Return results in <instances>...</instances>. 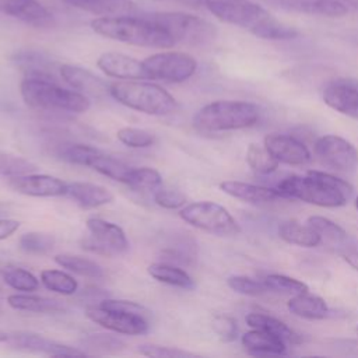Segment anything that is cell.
<instances>
[{
	"label": "cell",
	"instance_id": "cell-1",
	"mask_svg": "<svg viewBox=\"0 0 358 358\" xmlns=\"http://www.w3.org/2000/svg\"><path fill=\"white\" fill-rule=\"evenodd\" d=\"M203 3L220 21L241 27L257 38L288 41L299 35L294 27L274 18L264 7L252 0H203Z\"/></svg>",
	"mask_w": 358,
	"mask_h": 358
},
{
	"label": "cell",
	"instance_id": "cell-2",
	"mask_svg": "<svg viewBox=\"0 0 358 358\" xmlns=\"http://www.w3.org/2000/svg\"><path fill=\"white\" fill-rule=\"evenodd\" d=\"M91 28L103 38L134 46L165 49L176 45L171 35L150 17H99L91 21Z\"/></svg>",
	"mask_w": 358,
	"mask_h": 358
},
{
	"label": "cell",
	"instance_id": "cell-3",
	"mask_svg": "<svg viewBox=\"0 0 358 358\" xmlns=\"http://www.w3.org/2000/svg\"><path fill=\"white\" fill-rule=\"evenodd\" d=\"M20 92L24 102L41 110H57L83 113L91 106L90 99L76 91L60 87L55 80L25 77L21 81Z\"/></svg>",
	"mask_w": 358,
	"mask_h": 358
},
{
	"label": "cell",
	"instance_id": "cell-4",
	"mask_svg": "<svg viewBox=\"0 0 358 358\" xmlns=\"http://www.w3.org/2000/svg\"><path fill=\"white\" fill-rule=\"evenodd\" d=\"M110 96L119 103L152 116H166L176 110V99L162 87L147 83L123 80L109 85Z\"/></svg>",
	"mask_w": 358,
	"mask_h": 358
},
{
	"label": "cell",
	"instance_id": "cell-5",
	"mask_svg": "<svg viewBox=\"0 0 358 358\" xmlns=\"http://www.w3.org/2000/svg\"><path fill=\"white\" fill-rule=\"evenodd\" d=\"M259 108L246 101H214L197 110L193 124L201 131L239 130L256 124Z\"/></svg>",
	"mask_w": 358,
	"mask_h": 358
},
{
	"label": "cell",
	"instance_id": "cell-6",
	"mask_svg": "<svg viewBox=\"0 0 358 358\" xmlns=\"http://www.w3.org/2000/svg\"><path fill=\"white\" fill-rule=\"evenodd\" d=\"M162 27L175 43L203 46L214 41L217 31L208 21L182 11H162L147 15Z\"/></svg>",
	"mask_w": 358,
	"mask_h": 358
},
{
	"label": "cell",
	"instance_id": "cell-7",
	"mask_svg": "<svg viewBox=\"0 0 358 358\" xmlns=\"http://www.w3.org/2000/svg\"><path fill=\"white\" fill-rule=\"evenodd\" d=\"M277 189L288 199H298L320 207H340L348 200L344 193L309 172L306 176L292 175L282 179Z\"/></svg>",
	"mask_w": 358,
	"mask_h": 358
},
{
	"label": "cell",
	"instance_id": "cell-8",
	"mask_svg": "<svg viewBox=\"0 0 358 358\" xmlns=\"http://www.w3.org/2000/svg\"><path fill=\"white\" fill-rule=\"evenodd\" d=\"M179 217L201 231L217 236H234L241 232V227L229 211L214 201H196L183 206Z\"/></svg>",
	"mask_w": 358,
	"mask_h": 358
},
{
	"label": "cell",
	"instance_id": "cell-9",
	"mask_svg": "<svg viewBox=\"0 0 358 358\" xmlns=\"http://www.w3.org/2000/svg\"><path fill=\"white\" fill-rule=\"evenodd\" d=\"M62 159L81 166H88L113 180L126 183L133 166L105 151L87 144H66L59 150Z\"/></svg>",
	"mask_w": 358,
	"mask_h": 358
},
{
	"label": "cell",
	"instance_id": "cell-10",
	"mask_svg": "<svg viewBox=\"0 0 358 358\" xmlns=\"http://www.w3.org/2000/svg\"><path fill=\"white\" fill-rule=\"evenodd\" d=\"M85 227L90 236L81 241L83 249L108 257L123 255L129 250L126 234L117 224L91 217L85 221Z\"/></svg>",
	"mask_w": 358,
	"mask_h": 358
},
{
	"label": "cell",
	"instance_id": "cell-11",
	"mask_svg": "<svg viewBox=\"0 0 358 358\" xmlns=\"http://www.w3.org/2000/svg\"><path fill=\"white\" fill-rule=\"evenodd\" d=\"M148 78L165 83H183L197 70V62L185 52H161L143 60Z\"/></svg>",
	"mask_w": 358,
	"mask_h": 358
},
{
	"label": "cell",
	"instance_id": "cell-12",
	"mask_svg": "<svg viewBox=\"0 0 358 358\" xmlns=\"http://www.w3.org/2000/svg\"><path fill=\"white\" fill-rule=\"evenodd\" d=\"M316 157L336 171H351L358 165V150L345 138L326 134L315 143Z\"/></svg>",
	"mask_w": 358,
	"mask_h": 358
},
{
	"label": "cell",
	"instance_id": "cell-13",
	"mask_svg": "<svg viewBox=\"0 0 358 358\" xmlns=\"http://www.w3.org/2000/svg\"><path fill=\"white\" fill-rule=\"evenodd\" d=\"M85 315L94 323L119 334L141 336L148 331V320L138 315L109 310L101 306L87 308Z\"/></svg>",
	"mask_w": 358,
	"mask_h": 358
},
{
	"label": "cell",
	"instance_id": "cell-14",
	"mask_svg": "<svg viewBox=\"0 0 358 358\" xmlns=\"http://www.w3.org/2000/svg\"><path fill=\"white\" fill-rule=\"evenodd\" d=\"M8 186L21 194L31 197H57L67 194V182L43 173H24L8 176Z\"/></svg>",
	"mask_w": 358,
	"mask_h": 358
},
{
	"label": "cell",
	"instance_id": "cell-15",
	"mask_svg": "<svg viewBox=\"0 0 358 358\" xmlns=\"http://www.w3.org/2000/svg\"><path fill=\"white\" fill-rule=\"evenodd\" d=\"M10 344L22 351L56 355V357H73V355H87L84 350L77 347H70L67 344H62L53 340H49L41 334L31 331H18L8 337Z\"/></svg>",
	"mask_w": 358,
	"mask_h": 358
},
{
	"label": "cell",
	"instance_id": "cell-16",
	"mask_svg": "<svg viewBox=\"0 0 358 358\" xmlns=\"http://www.w3.org/2000/svg\"><path fill=\"white\" fill-rule=\"evenodd\" d=\"M264 147L278 162L282 164L303 165L310 161L308 147L289 134L270 133L264 137Z\"/></svg>",
	"mask_w": 358,
	"mask_h": 358
},
{
	"label": "cell",
	"instance_id": "cell-17",
	"mask_svg": "<svg viewBox=\"0 0 358 358\" xmlns=\"http://www.w3.org/2000/svg\"><path fill=\"white\" fill-rule=\"evenodd\" d=\"M96 66L106 76L120 80H144L148 78L143 62L119 52H105L98 60Z\"/></svg>",
	"mask_w": 358,
	"mask_h": 358
},
{
	"label": "cell",
	"instance_id": "cell-18",
	"mask_svg": "<svg viewBox=\"0 0 358 358\" xmlns=\"http://www.w3.org/2000/svg\"><path fill=\"white\" fill-rule=\"evenodd\" d=\"M274 8L295 11L309 15L338 18L347 14L348 8L338 0H262Z\"/></svg>",
	"mask_w": 358,
	"mask_h": 358
},
{
	"label": "cell",
	"instance_id": "cell-19",
	"mask_svg": "<svg viewBox=\"0 0 358 358\" xmlns=\"http://www.w3.org/2000/svg\"><path fill=\"white\" fill-rule=\"evenodd\" d=\"M0 11L36 28L53 24V15L38 0H0Z\"/></svg>",
	"mask_w": 358,
	"mask_h": 358
},
{
	"label": "cell",
	"instance_id": "cell-20",
	"mask_svg": "<svg viewBox=\"0 0 358 358\" xmlns=\"http://www.w3.org/2000/svg\"><path fill=\"white\" fill-rule=\"evenodd\" d=\"M323 101L341 115L358 119V85L347 80L330 83L323 90Z\"/></svg>",
	"mask_w": 358,
	"mask_h": 358
},
{
	"label": "cell",
	"instance_id": "cell-21",
	"mask_svg": "<svg viewBox=\"0 0 358 358\" xmlns=\"http://www.w3.org/2000/svg\"><path fill=\"white\" fill-rule=\"evenodd\" d=\"M60 77L76 91L84 94V95H92V96H103L110 95L109 94V85L106 81H103L101 77L95 76L88 69H84L81 66L76 64H62L59 69Z\"/></svg>",
	"mask_w": 358,
	"mask_h": 358
},
{
	"label": "cell",
	"instance_id": "cell-22",
	"mask_svg": "<svg viewBox=\"0 0 358 358\" xmlns=\"http://www.w3.org/2000/svg\"><path fill=\"white\" fill-rule=\"evenodd\" d=\"M220 189L228 196L250 204H267L288 199L278 189H270L241 180H224L220 183Z\"/></svg>",
	"mask_w": 358,
	"mask_h": 358
},
{
	"label": "cell",
	"instance_id": "cell-23",
	"mask_svg": "<svg viewBox=\"0 0 358 358\" xmlns=\"http://www.w3.org/2000/svg\"><path fill=\"white\" fill-rule=\"evenodd\" d=\"M67 196L83 208H96L113 201V193L96 183L70 182L67 183Z\"/></svg>",
	"mask_w": 358,
	"mask_h": 358
},
{
	"label": "cell",
	"instance_id": "cell-24",
	"mask_svg": "<svg viewBox=\"0 0 358 358\" xmlns=\"http://www.w3.org/2000/svg\"><path fill=\"white\" fill-rule=\"evenodd\" d=\"M66 4L101 17L134 15L137 7L131 0H63Z\"/></svg>",
	"mask_w": 358,
	"mask_h": 358
},
{
	"label": "cell",
	"instance_id": "cell-25",
	"mask_svg": "<svg viewBox=\"0 0 358 358\" xmlns=\"http://www.w3.org/2000/svg\"><path fill=\"white\" fill-rule=\"evenodd\" d=\"M242 345L253 355H281L285 354V341L267 331L252 329L242 336Z\"/></svg>",
	"mask_w": 358,
	"mask_h": 358
},
{
	"label": "cell",
	"instance_id": "cell-26",
	"mask_svg": "<svg viewBox=\"0 0 358 358\" xmlns=\"http://www.w3.org/2000/svg\"><path fill=\"white\" fill-rule=\"evenodd\" d=\"M287 308L291 313L295 316L303 317V319H323L329 313L327 303L323 298L306 292L295 294L288 302Z\"/></svg>",
	"mask_w": 358,
	"mask_h": 358
},
{
	"label": "cell",
	"instance_id": "cell-27",
	"mask_svg": "<svg viewBox=\"0 0 358 358\" xmlns=\"http://www.w3.org/2000/svg\"><path fill=\"white\" fill-rule=\"evenodd\" d=\"M7 303L15 310L35 312V313H62L66 310L63 303L57 299L45 298L29 294H13L8 295Z\"/></svg>",
	"mask_w": 358,
	"mask_h": 358
},
{
	"label": "cell",
	"instance_id": "cell-28",
	"mask_svg": "<svg viewBox=\"0 0 358 358\" xmlns=\"http://www.w3.org/2000/svg\"><path fill=\"white\" fill-rule=\"evenodd\" d=\"M278 235L282 241L291 245L302 248H315L322 243L319 234L306 225H302L296 221H284L278 225Z\"/></svg>",
	"mask_w": 358,
	"mask_h": 358
},
{
	"label": "cell",
	"instance_id": "cell-29",
	"mask_svg": "<svg viewBox=\"0 0 358 358\" xmlns=\"http://www.w3.org/2000/svg\"><path fill=\"white\" fill-rule=\"evenodd\" d=\"M246 323L252 329H259V330L267 331L273 336L282 338L285 343L295 344V343L301 341V337L298 333H295L291 327H288L287 323H284L282 320L275 319L273 316L253 312L246 316Z\"/></svg>",
	"mask_w": 358,
	"mask_h": 358
},
{
	"label": "cell",
	"instance_id": "cell-30",
	"mask_svg": "<svg viewBox=\"0 0 358 358\" xmlns=\"http://www.w3.org/2000/svg\"><path fill=\"white\" fill-rule=\"evenodd\" d=\"M148 274L159 282L179 287L183 289H192L194 282L192 277L180 267L172 263H152L148 266Z\"/></svg>",
	"mask_w": 358,
	"mask_h": 358
},
{
	"label": "cell",
	"instance_id": "cell-31",
	"mask_svg": "<svg viewBox=\"0 0 358 358\" xmlns=\"http://www.w3.org/2000/svg\"><path fill=\"white\" fill-rule=\"evenodd\" d=\"M308 225L312 227L319 234L322 242H326L327 245L337 248L338 252L347 246V232L331 220L320 215H312L308 218Z\"/></svg>",
	"mask_w": 358,
	"mask_h": 358
},
{
	"label": "cell",
	"instance_id": "cell-32",
	"mask_svg": "<svg viewBox=\"0 0 358 358\" xmlns=\"http://www.w3.org/2000/svg\"><path fill=\"white\" fill-rule=\"evenodd\" d=\"M55 262L71 271L76 273L78 275L83 277H88V278H102L103 277V268L94 260L83 257V256H77V255H70V253H60L55 256Z\"/></svg>",
	"mask_w": 358,
	"mask_h": 358
},
{
	"label": "cell",
	"instance_id": "cell-33",
	"mask_svg": "<svg viewBox=\"0 0 358 358\" xmlns=\"http://www.w3.org/2000/svg\"><path fill=\"white\" fill-rule=\"evenodd\" d=\"M41 282L50 291L62 294V295H73L77 288L78 282L74 280L73 275L67 274L66 271L56 270V268H46L41 271Z\"/></svg>",
	"mask_w": 358,
	"mask_h": 358
},
{
	"label": "cell",
	"instance_id": "cell-34",
	"mask_svg": "<svg viewBox=\"0 0 358 358\" xmlns=\"http://www.w3.org/2000/svg\"><path fill=\"white\" fill-rule=\"evenodd\" d=\"M1 277L8 287L17 291L31 292L39 287L38 278L31 271L17 266H6L1 270Z\"/></svg>",
	"mask_w": 358,
	"mask_h": 358
},
{
	"label": "cell",
	"instance_id": "cell-35",
	"mask_svg": "<svg viewBox=\"0 0 358 358\" xmlns=\"http://www.w3.org/2000/svg\"><path fill=\"white\" fill-rule=\"evenodd\" d=\"M131 189L148 192V190H157L162 185V176L159 172L150 166H141V168H131L126 183Z\"/></svg>",
	"mask_w": 358,
	"mask_h": 358
},
{
	"label": "cell",
	"instance_id": "cell-36",
	"mask_svg": "<svg viewBox=\"0 0 358 358\" xmlns=\"http://www.w3.org/2000/svg\"><path fill=\"white\" fill-rule=\"evenodd\" d=\"M246 162L256 173H271L277 169L278 161L267 151V148L259 144H249L246 151Z\"/></svg>",
	"mask_w": 358,
	"mask_h": 358
},
{
	"label": "cell",
	"instance_id": "cell-37",
	"mask_svg": "<svg viewBox=\"0 0 358 358\" xmlns=\"http://www.w3.org/2000/svg\"><path fill=\"white\" fill-rule=\"evenodd\" d=\"M81 345L90 350L88 354H116L126 347L123 340L110 334H90L81 340Z\"/></svg>",
	"mask_w": 358,
	"mask_h": 358
},
{
	"label": "cell",
	"instance_id": "cell-38",
	"mask_svg": "<svg viewBox=\"0 0 358 358\" xmlns=\"http://www.w3.org/2000/svg\"><path fill=\"white\" fill-rule=\"evenodd\" d=\"M20 249L31 255H45L55 246V238L46 232H25L18 241Z\"/></svg>",
	"mask_w": 358,
	"mask_h": 358
},
{
	"label": "cell",
	"instance_id": "cell-39",
	"mask_svg": "<svg viewBox=\"0 0 358 358\" xmlns=\"http://www.w3.org/2000/svg\"><path fill=\"white\" fill-rule=\"evenodd\" d=\"M117 140L131 148H147L154 144L155 136L144 129L137 127H122L116 133Z\"/></svg>",
	"mask_w": 358,
	"mask_h": 358
},
{
	"label": "cell",
	"instance_id": "cell-40",
	"mask_svg": "<svg viewBox=\"0 0 358 358\" xmlns=\"http://www.w3.org/2000/svg\"><path fill=\"white\" fill-rule=\"evenodd\" d=\"M35 169H36V165L32 164L31 161L18 155L0 151V175L8 178L15 175L29 173V172H34Z\"/></svg>",
	"mask_w": 358,
	"mask_h": 358
},
{
	"label": "cell",
	"instance_id": "cell-41",
	"mask_svg": "<svg viewBox=\"0 0 358 358\" xmlns=\"http://www.w3.org/2000/svg\"><path fill=\"white\" fill-rule=\"evenodd\" d=\"M263 281L270 291L292 294V295L308 291V285L305 282L284 274H268Z\"/></svg>",
	"mask_w": 358,
	"mask_h": 358
},
{
	"label": "cell",
	"instance_id": "cell-42",
	"mask_svg": "<svg viewBox=\"0 0 358 358\" xmlns=\"http://www.w3.org/2000/svg\"><path fill=\"white\" fill-rule=\"evenodd\" d=\"M227 284L232 291L246 296H260L270 291L264 281H257L246 275H231L228 277Z\"/></svg>",
	"mask_w": 358,
	"mask_h": 358
},
{
	"label": "cell",
	"instance_id": "cell-43",
	"mask_svg": "<svg viewBox=\"0 0 358 358\" xmlns=\"http://www.w3.org/2000/svg\"><path fill=\"white\" fill-rule=\"evenodd\" d=\"M186 196L178 190V189H172V187H164L159 186L155 192H154V201L166 210H176L180 208L186 204Z\"/></svg>",
	"mask_w": 358,
	"mask_h": 358
},
{
	"label": "cell",
	"instance_id": "cell-44",
	"mask_svg": "<svg viewBox=\"0 0 358 358\" xmlns=\"http://www.w3.org/2000/svg\"><path fill=\"white\" fill-rule=\"evenodd\" d=\"M137 351L145 357L154 358H183V357H194V354L168 345H158V344H140L137 345Z\"/></svg>",
	"mask_w": 358,
	"mask_h": 358
},
{
	"label": "cell",
	"instance_id": "cell-45",
	"mask_svg": "<svg viewBox=\"0 0 358 358\" xmlns=\"http://www.w3.org/2000/svg\"><path fill=\"white\" fill-rule=\"evenodd\" d=\"M99 306L103 309H109V310H119V312L138 315L145 319L150 316V310L147 308H144L143 305H140L137 302L126 301V299H109L108 298V299L101 301Z\"/></svg>",
	"mask_w": 358,
	"mask_h": 358
},
{
	"label": "cell",
	"instance_id": "cell-46",
	"mask_svg": "<svg viewBox=\"0 0 358 358\" xmlns=\"http://www.w3.org/2000/svg\"><path fill=\"white\" fill-rule=\"evenodd\" d=\"M213 330L224 341H234L238 336V326L235 319L227 315H217L211 322Z\"/></svg>",
	"mask_w": 358,
	"mask_h": 358
},
{
	"label": "cell",
	"instance_id": "cell-47",
	"mask_svg": "<svg viewBox=\"0 0 358 358\" xmlns=\"http://www.w3.org/2000/svg\"><path fill=\"white\" fill-rule=\"evenodd\" d=\"M309 173L313 175V176H316V178H319V179H322L323 182H326V183L330 185L331 187L340 190V192L344 193L347 197H350V196L352 194V186H351L348 182H345L344 179L338 178V176H334V175H331V173L322 172V171H309Z\"/></svg>",
	"mask_w": 358,
	"mask_h": 358
},
{
	"label": "cell",
	"instance_id": "cell-48",
	"mask_svg": "<svg viewBox=\"0 0 358 358\" xmlns=\"http://www.w3.org/2000/svg\"><path fill=\"white\" fill-rule=\"evenodd\" d=\"M20 228V221L13 218H0V241L10 238Z\"/></svg>",
	"mask_w": 358,
	"mask_h": 358
},
{
	"label": "cell",
	"instance_id": "cell-49",
	"mask_svg": "<svg viewBox=\"0 0 358 358\" xmlns=\"http://www.w3.org/2000/svg\"><path fill=\"white\" fill-rule=\"evenodd\" d=\"M343 259L355 270H358V249L352 246H345L340 250Z\"/></svg>",
	"mask_w": 358,
	"mask_h": 358
},
{
	"label": "cell",
	"instance_id": "cell-50",
	"mask_svg": "<svg viewBox=\"0 0 358 358\" xmlns=\"http://www.w3.org/2000/svg\"><path fill=\"white\" fill-rule=\"evenodd\" d=\"M338 1H341L345 6H350V7H354V8L358 10V0H338Z\"/></svg>",
	"mask_w": 358,
	"mask_h": 358
},
{
	"label": "cell",
	"instance_id": "cell-51",
	"mask_svg": "<svg viewBox=\"0 0 358 358\" xmlns=\"http://www.w3.org/2000/svg\"><path fill=\"white\" fill-rule=\"evenodd\" d=\"M8 334L7 333H4V331H1L0 330V343H4V341H8Z\"/></svg>",
	"mask_w": 358,
	"mask_h": 358
},
{
	"label": "cell",
	"instance_id": "cell-52",
	"mask_svg": "<svg viewBox=\"0 0 358 358\" xmlns=\"http://www.w3.org/2000/svg\"><path fill=\"white\" fill-rule=\"evenodd\" d=\"M355 206H357V208H358V196H357V200H355Z\"/></svg>",
	"mask_w": 358,
	"mask_h": 358
},
{
	"label": "cell",
	"instance_id": "cell-53",
	"mask_svg": "<svg viewBox=\"0 0 358 358\" xmlns=\"http://www.w3.org/2000/svg\"><path fill=\"white\" fill-rule=\"evenodd\" d=\"M182 1H196V0H182Z\"/></svg>",
	"mask_w": 358,
	"mask_h": 358
},
{
	"label": "cell",
	"instance_id": "cell-54",
	"mask_svg": "<svg viewBox=\"0 0 358 358\" xmlns=\"http://www.w3.org/2000/svg\"><path fill=\"white\" fill-rule=\"evenodd\" d=\"M357 331H358V327H357Z\"/></svg>",
	"mask_w": 358,
	"mask_h": 358
}]
</instances>
